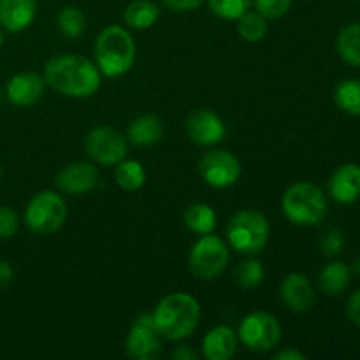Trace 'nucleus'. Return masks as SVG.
I'll return each instance as SVG.
<instances>
[{
  "mask_svg": "<svg viewBox=\"0 0 360 360\" xmlns=\"http://www.w3.org/2000/svg\"><path fill=\"white\" fill-rule=\"evenodd\" d=\"M101 70L95 62L79 55L53 56L44 65V81L60 95L88 98L101 88Z\"/></svg>",
  "mask_w": 360,
  "mask_h": 360,
  "instance_id": "1",
  "label": "nucleus"
},
{
  "mask_svg": "<svg viewBox=\"0 0 360 360\" xmlns=\"http://www.w3.org/2000/svg\"><path fill=\"white\" fill-rule=\"evenodd\" d=\"M151 319L160 338L169 341H181L199 326L200 304L193 295L174 292L158 301L151 313Z\"/></svg>",
  "mask_w": 360,
  "mask_h": 360,
  "instance_id": "2",
  "label": "nucleus"
},
{
  "mask_svg": "<svg viewBox=\"0 0 360 360\" xmlns=\"http://www.w3.org/2000/svg\"><path fill=\"white\" fill-rule=\"evenodd\" d=\"M95 65L105 77H120L136 62V41L120 25L105 27L95 41Z\"/></svg>",
  "mask_w": 360,
  "mask_h": 360,
  "instance_id": "3",
  "label": "nucleus"
},
{
  "mask_svg": "<svg viewBox=\"0 0 360 360\" xmlns=\"http://www.w3.org/2000/svg\"><path fill=\"white\" fill-rule=\"evenodd\" d=\"M281 210L290 224L299 227H313L327 217L329 204L320 186L313 183H294L281 197Z\"/></svg>",
  "mask_w": 360,
  "mask_h": 360,
  "instance_id": "4",
  "label": "nucleus"
},
{
  "mask_svg": "<svg viewBox=\"0 0 360 360\" xmlns=\"http://www.w3.org/2000/svg\"><path fill=\"white\" fill-rule=\"evenodd\" d=\"M271 224L260 211L243 210L227 224V241L232 250L245 255H255L266 248L269 241Z\"/></svg>",
  "mask_w": 360,
  "mask_h": 360,
  "instance_id": "5",
  "label": "nucleus"
},
{
  "mask_svg": "<svg viewBox=\"0 0 360 360\" xmlns=\"http://www.w3.org/2000/svg\"><path fill=\"white\" fill-rule=\"evenodd\" d=\"M65 200L53 190H42L35 193L25 210V224L39 236L55 234L65 224Z\"/></svg>",
  "mask_w": 360,
  "mask_h": 360,
  "instance_id": "6",
  "label": "nucleus"
},
{
  "mask_svg": "<svg viewBox=\"0 0 360 360\" xmlns=\"http://www.w3.org/2000/svg\"><path fill=\"white\" fill-rule=\"evenodd\" d=\"M229 253L227 243L221 238L211 234H204L193 243L188 253V267L193 276L199 280H217L229 266Z\"/></svg>",
  "mask_w": 360,
  "mask_h": 360,
  "instance_id": "7",
  "label": "nucleus"
},
{
  "mask_svg": "<svg viewBox=\"0 0 360 360\" xmlns=\"http://www.w3.org/2000/svg\"><path fill=\"white\" fill-rule=\"evenodd\" d=\"M238 340L248 350L266 354L278 347L281 340V323L267 311H253L241 320Z\"/></svg>",
  "mask_w": 360,
  "mask_h": 360,
  "instance_id": "8",
  "label": "nucleus"
},
{
  "mask_svg": "<svg viewBox=\"0 0 360 360\" xmlns=\"http://www.w3.org/2000/svg\"><path fill=\"white\" fill-rule=\"evenodd\" d=\"M84 150L98 165H116L129 153L127 137L120 130L108 125L95 127L86 134Z\"/></svg>",
  "mask_w": 360,
  "mask_h": 360,
  "instance_id": "9",
  "label": "nucleus"
},
{
  "mask_svg": "<svg viewBox=\"0 0 360 360\" xmlns=\"http://www.w3.org/2000/svg\"><path fill=\"white\" fill-rule=\"evenodd\" d=\"M199 171L204 181L213 188H229L241 176V162L225 150H211L202 155Z\"/></svg>",
  "mask_w": 360,
  "mask_h": 360,
  "instance_id": "10",
  "label": "nucleus"
},
{
  "mask_svg": "<svg viewBox=\"0 0 360 360\" xmlns=\"http://www.w3.org/2000/svg\"><path fill=\"white\" fill-rule=\"evenodd\" d=\"M127 355L134 360H155L160 357V334L155 329L151 313H143L130 327L125 340Z\"/></svg>",
  "mask_w": 360,
  "mask_h": 360,
  "instance_id": "11",
  "label": "nucleus"
},
{
  "mask_svg": "<svg viewBox=\"0 0 360 360\" xmlns=\"http://www.w3.org/2000/svg\"><path fill=\"white\" fill-rule=\"evenodd\" d=\"M186 136L199 146H214L225 139V123L211 109H197L190 112L185 123Z\"/></svg>",
  "mask_w": 360,
  "mask_h": 360,
  "instance_id": "12",
  "label": "nucleus"
},
{
  "mask_svg": "<svg viewBox=\"0 0 360 360\" xmlns=\"http://www.w3.org/2000/svg\"><path fill=\"white\" fill-rule=\"evenodd\" d=\"M98 169L91 162H72L56 176V186L67 195H84L98 185Z\"/></svg>",
  "mask_w": 360,
  "mask_h": 360,
  "instance_id": "13",
  "label": "nucleus"
},
{
  "mask_svg": "<svg viewBox=\"0 0 360 360\" xmlns=\"http://www.w3.org/2000/svg\"><path fill=\"white\" fill-rule=\"evenodd\" d=\"M280 295L283 304L295 313H306L315 306V287L304 273H288L281 281Z\"/></svg>",
  "mask_w": 360,
  "mask_h": 360,
  "instance_id": "14",
  "label": "nucleus"
},
{
  "mask_svg": "<svg viewBox=\"0 0 360 360\" xmlns=\"http://www.w3.org/2000/svg\"><path fill=\"white\" fill-rule=\"evenodd\" d=\"M44 76L35 72H20L7 81L6 97L16 108H30L37 104L46 91Z\"/></svg>",
  "mask_w": 360,
  "mask_h": 360,
  "instance_id": "15",
  "label": "nucleus"
},
{
  "mask_svg": "<svg viewBox=\"0 0 360 360\" xmlns=\"http://www.w3.org/2000/svg\"><path fill=\"white\" fill-rule=\"evenodd\" d=\"M329 193L336 202L354 204L360 197V165L343 164L329 178Z\"/></svg>",
  "mask_w": 360,
  "mask_h": 360,
  "instance_id": "16",
  "label": "nucleus"
},
{
  "mask_svg": "<svg viewBox=\"0 0 360 360\" xmlns=\"http://www.w3.org/2000/svg\"><path fill=\"white\" fill-rule=\"evenodd\" d=\"M37 14L35 0H0V27L7 32H21L30 27Z\"/></svg>",
  "mask_w": 360,
  "mask_h": 360,
  "instance_id": "17",
  "label": "nucleus"
},
{
  "mask_svg": "<svg viewBox=\"0 0 360 360\" xmlns=\"http://www.w3.org/2000/svg\"><path fill=\"white\" fill-rule=\"evenodd\" d=\"M238 350V334L229 326H217L204 336L202 357L207 360H229Z\"/></svg>",
  "mask_w": 360,
  "mask_h": 360,
  "instance_id": "18",
  "label": "nucleus"
},
{
  "mask_svg": "<svg viewBox=\"0 0 360 360\" xmlns=\"http://www.w3.org/2000/svg\"><path fill=\"white\" fill-rule=\"evenodd\" d=\"M164 122L157 115H143L137 116L130 122L127 129V139L134 146H153L164 137Z\"/></svg>",
  "mask_w": 360,
  "mask_h": 360,
  "instance_id": "19",
  "label": "nucleus"
},
{
  "mask_svg": "<svg viewBox=\"0 0 360 360\" xmlns=\"http://www.w3.org/2000/svg\"><path fill=\"white\" fill-rule=\"evenodd\" d=\"M352 280V271L341 260H333L326 264L319 273V287L326 295L336 297L348 288Z\"/></svg>",
  "mask_w": 360,
  "mask_h": 360,
  "instance_id": "20",
  "label": "nucleus"
},
{
  "mask_svg": "<svg viewBox=\"0 0 360 360\" xmlns=\"http://www.w3.org/2000/svg\"><path fill=\"white\" fill-rule=\"evenodd\" d=\"M158 18H160V7L151 0H132L123 13L127 27L134 30H148L157 23Z\"/></svg>",
  "mask_w": 360,
  "mask_h": 360,
  "instance_id": "21",
  "label": "nucleus"
},
{
  "mask_svg": "<svg viewBox=\"0 0 360 360\" xmlns=\"http://www.w3.org/2000/svg\"><path fill=\"white\" fill-rule=\"evenodd\" d=\"M185 225L188 231L195 232V234L204 236L211 234L217 229V213L213 207L206 202H193L186 207L185 214H183Z\"/></svg>",
  "mask_w": 360,
  "mask_h": 360,
  "instance_id": "22",
  "label": "nucleus"
},
{
  "mask_svg": "<svg viewBox=\"0 0 360 360\" xmlns=\"http://www.w3.org/2000/svg\"><path fill=\"white\" fill-rule=\"evenodd\" d=\"M341 58L352 67H360V23H350L341 28L336 39Z\"/></svg>",
  "mask_w": 360,
  "mask_h": 360,
  "instance_id": "23",
  "label": "nucleus"
},
{
  "mask_svg": "<svg viewBox=\"0 0 360 360\" xmlns=\"http://www.w3.org/2000/svg\"><path fill=\"white\" fill-rule=\"evenodd\" d=\"M115 181L125 192H137L146 183V171L141 162L123 158L120 164H116Z\"/></svg>",
  "mask_w": 360,
  "mask_h": 360,
  "instance_id": "24",
  "label": "nucleus"
},
{
  "mask_svg": "<svg viewBox=\"0 0 360 360\" xmlns=\"http://www.w3.org/2000/svg\"><path fill=\"white\" fill-rule=\"evenodd\" d=\"M334 101L338 108L347 115L360 116V79L352 77L341 81L334 91Z\"/></svg>",
  "mask_w": 360,
  "mask_h": 360,
  "instance_id": "25",
  "label": "nucleus"
},
{
  "mask_svg": "<svg viewBox=\"0 0 360 360\" xmlns=\"http://www.w3.org/2000/svg\"><path fill=\"white\" fill-rule=\"evenodd\" d=\"M56 25L63 37L77 39L86 30V16L76 6H65L56 16Z\"/></svg>",
  "mask_w": 360,
  "mask_h": 360,
  "instance_id": "26",
  "label": "nucleus"
},
{
  "mask_svg": "<svg viewBox=\"0 0 360 360\" xmlns=\"http://www.w3.org/2000/svg\"><path fill=\"white\" fill-rule=\"evenodd\" d=\"M266 18L257 11H246L238 18V32L246 42H260L267 34Z\"/></svg>",
  "mask_w": 360,
  "mask_h": 360,
  "instance_id": "27",
  "label": "nucleus"
},
{
  "mask_svg": "<svg viewBox=\"0 0 360 360\" xmlns=\"http://www.w3.org/2000/svg\"><path fill=\"white\" fill-rule=\"evenodd\" d=\"M264 278H266V269L259 259L243 260L236 271V281L245 290H253V288L260 287Z\"/></svg>",
  "mask_w": 360,
  "mask_h": 360,
  "instance_id": "28",
  "label": "nucleus"
},
{
  "mask_svg": "<svg viewBox=\"0 0 360 360\" xmlns=\"http://www.w3.org/2000/svg\"><path fill=\"white\" fill-rule=\"evenodd\" d=\"M253 0H207L211 13L221 20H238L241 14L250 11Z\"/></svg>",
  "mask_w": 360,
  "mask_h": 360,
  "instance_id": "29",
  "label": "nucleus"
},
{
  "mask_svg": "<svg viewBox=\"0 0 360 360\" xmlns=\"http://www.w3.org/2000/svg\"><path fill=\"white\" fill-rule=\"evenodd\" d=\"M294 0H253L257 13L266 20H278L290 11Z\"/></svg>",
  "mask_w": 360,
  "mask_h": 360,
  "instance_id": "30",
  "label": "nucleus"
},
{
  "mask_svg": "<svg viewBox=\"0 0 360 360\" xmlns=\"http://www.w3.org/2000/svg\"><path fill=\"white\" fill-rule=\"evenodd\" d=\"M345 248V236L340 229H327L320 238V250L326 257H338Z\"/></svg>",
  "mask_w": 360,
  "mask_h": 360,
  "instance_id": "31",
  "label": "nucleus"
},
{
  "mask_svg": "<svg viewBox=\"0 0 360 360\" xmlns=\"http://www.w3.org/2000/svg\"><path fill=\"white\" fill-rule=\"evenodd\" d=\"M20 229V218L16 211L7 206H0V239H9L16 236Z\"/></svg>",
  "mask_w": 360,
  "mask_h": 360,
  "instance_id": "32",
  "label": "nucleus"
},
{
  "mask_svg": "<svg viewBox=\"0 0 360 360\" xmlns=\"http://www.w3.org/2000/svg\"><path fill=\"white\" fill-rule=\"evenodd\" d=\"M162 4L174 13H190V11L199 9L204 0H162Z\"/></svg>",
  "mask_w": 360,
  "mask_h": 360,
  "instance_id": "33",
  "label": "nucleus"
},
{
  "mask_svg": "<svg viewBox=\"0 0 360 360\" xmlns=\"http://www.w3.org/2000/svg\"><path fill=\"white\" fill-rule=\"evenodd\" d=\"M347 316L352 323L360 327V290L354 292L347 302Z\"/></svg>",
  "mask_w": 360,
  "mask_h": 360,
  "instance_id": "34",
  "label": "nucleus"
},
{
  "mask_svg": "<svg viewBox=\"0 0 360 360\" xmlns=\"http://www.w3.org/2000/svg\"><path fill=\"white\" fill-rule=\"evenodd\" d=\"M171 357L174 360H197L200 355L195 354V352H193L190 347L183 345V347H176L174 350H172Z\"/></svg>",
  "mask_w": 360,
  "mask_h": 360,
  "instance_id": "35",
  "label": "nucleus"
},
{
  "mask_svg": "<svg viewBox=\"0 0 360 360\" xmlns=\"http://www.w3.org/2000/svg\"><path fill=\"white\" fill-rule=\"evenodd\" d=\"M14 278V269L9 262L6 260H0V288H6L7 285L13 281Z\"/></svg>",
  "mask_w": 360,
  "mask_h": 360,
  "instance_id": "36",
  "label": "nucleus"
},
{
  "mask_svg": "<svg viewBox=\"0 0 360 360\" xmlns=\"http://www.w3.org/2000/svg\"><path fill=\"white\" fill-rule=\"evenodd\" d=\"M306 355L301 354L299 350L294 348H287V350H281L274 355V360H304Z\"/></svg>",
  "mask_w": 360,
  "mask_h": 360,
  "instance_id": "37",
  "label": "nucleus"
},
{
  "mask_svg": "<svg viewBox=\"0 0 360 360\" xmlns=\"http://www.w3.org/2000/svg\"><path fill=\"white\" fill-rule=\"evenodd\" d=\"M350 271H352V274H355V276L360 278V255L355 257V260H354V264H352Z\"/></svg>",
  "mask_w": 360,
  "mask_h": 360,
  "instance_id": "38",
  "label": "nucleus"
},
{
  "mask_svg": "<svg viewBox=\"0 0 360 360\" xmlns=\"http://www.w3.org/2000/svg\"><path fill=\"white\" fill-rule=\"evenodd\" d=\"M4 44V34H2V30H0V46Z\"/></svg>",
  "mask_w": 360,
  "mask_h": 360,
  "instance_id": "39",
  "label": "nucleus"
},
{
  "mask_svg": "<svg viewBox=\"0 0 360 360\" xmlns=\"http://www.w3.org/2000/svg\"><path fill=\"white\" fill-rule=\"evenodd\" d=\"M2 98H4V94H2V90H0V105H2Z\"/></svg>",
  "mask_w": 360,
  "mask_h": 360,
  "instance_id": "40",
  "label": "nucleus"
},
{
  "mask_svg": "<svg viewBox=\"0 0 360 360\" xmlns=\"http://www.w3.org/2000/svg\"><path fill=\"white\" fill-rule=\"evenodd\" d=\"M0 178H2V169H0Z\"/></svg>",
  "mask_w": 360,
  "mask_h": 360,
  "instance_id": "41",
  "label": "nucleus"
},
{
  "mask_svg": "<svg viewBox=\"0 0 360 360\" xmlns=\"http://www.w3.org/2000/svg\"><path fill=\"white\" fill-rule=\"evenodd\" d=\"M355 2H360V0H355Z\"/></svg>",
  "mask_w": 360,
  "mask_h": 360,
  "instance_id": "42",
  "label": "nucleus"
}]
</instances>
